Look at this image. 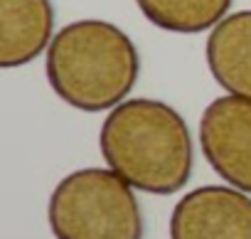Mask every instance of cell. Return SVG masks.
Wrapping results in <instances>:
<instances>
[{"label": "cell", "mask_w": 251, "mask_h": 239, "mask_svg": "<svg viewBox=\"0 0 251 239\" xmlns=\"http://www.w3.org/2000/svg\"><path fill=\"white\" fill-rule=\"evenodd\" d=\"M106 165L148 195H175L192 175L195 146L177 108L160 99H126L99 131Z\"/></svg>", "instance_id": "cell-1"}, {"label": "cell", "mask_w": 251, "mask_h": 239, "mask_svg": "<svg viewBox=\"0 0 251 239\" xmlns=\"http://www.w3.org/2000/svg\"><path fill=\"white\" fill-rule=\"evenodd\" d=\"M52 91L72 108L99 113L128 99L141 77L133 40L108 20H74L64 25L45 52Z\"/></svg>", "instance_id": "cell-2"}, {"label": "cell", "mask_w": 251, "mask_h": 239, "mask_svg": "<svg viewBox=\"0 0 251 239\" xmlns=\"http://www.w3.org/2000/svg\"><path fill=\"white\" fill-rule=\"evenodd\" d=\"M54 239H143L136 187L106 168L64 175L47 202Z\"/></svg>", "instance_id": "cell-3"}, {"label": "cell", "mask_w": 251, "mask_h": 239, "mask_svg": "<svg viewBox=\"0 0 251 239\" xmlns=\"http://www.w3.org/2000/svg\"><path fill=\"white\" fill-rule=\"evenodd\" d=\"M200 148L209 168L251 195V99L224 94L200 118Z\"/></svg>", "instance_id": "cell-4"}, {"label": "cell", "mask_w": 251, "mask_h": 239, "mask_svg": "<svg viewBox=\"0 0 251 239\" xmlns=\"http://www.w3.org/2000/svg\"><path fill=\"white\" fill-rule=\"evenodd\" d=\"M170 239H251V195L231 185H202L177 200Z\"/></svg>", "instance_id": "cell-5"}, {"label": "cell", "mask_w": 251, "mask_h": 239, "mask_svg": "<svg viewBox=\"0 0 251 239\" xmlns=\"http://www.w3.org/2000/svg\"><path fill=\"white\" fill-rule=\"evenodd\" d=\"M50 0H0V67L18 69L47 52L54 37Z\"/></svg>", "instance_id": "cell-6"}, {"label": "cell", "mask_w": 251, "mask_h": 239, "mask_svg": "<svg viewBox=\"0 0 251 239\" xmlns=\"http://www.w3.org/2000/svg\"><path fill=\"white\" fill-rule=\"evenodd\" d=\"M204 59L226 94L251 99V10L229 13L209 30Z\"/></svg>", "instance_id": "cell-7"}, {"label": "cell", "mask_w": 251, "mask_h": 239, "mask_svg": "<svg viewBox=\"0 0 251 239\" xmlns=\"http://www.w3.org/2000/svg\"><path fill=\"white\" fill-rule=\"evenodd\" d=\"M234 0H136L146 20L165 32L197 35L219 25Z\"/></svg>", "instance_id": "cell-8"}]
</instances>
